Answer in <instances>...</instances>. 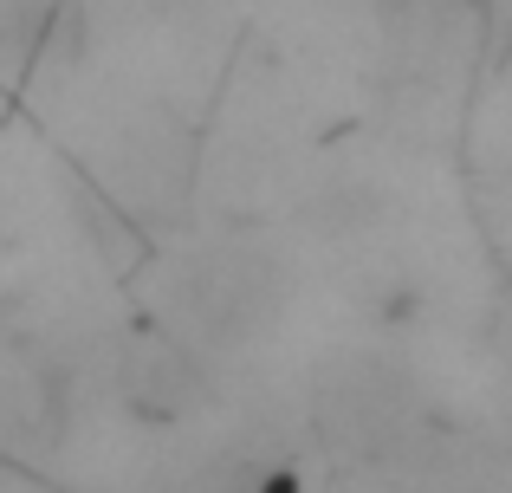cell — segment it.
Masks as SVG:
<instances>
[{
    "label": "cell",
    "instance_id": "6da1fadb",
    "mask_svg": "<svg viewBox=\"0 0 512 493\" xmlns=\"http://www.w3.org/2000/svg\"><path fill=\"white\" fill-rule=\"evenodd\" d=\"M175 318L188 325V338H214V344H247L286 305V273L253 247H227V253H195L182 266V279L169 286Z\"/></svg>",
    "mask_w": 512,
    "mask_h": 493
}]
</instances>
